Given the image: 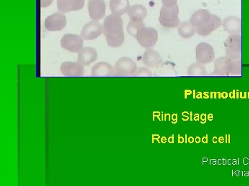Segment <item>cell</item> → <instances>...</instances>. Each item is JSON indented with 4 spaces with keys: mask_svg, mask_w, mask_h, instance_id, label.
Segmentation results:
<instances>
[{
    "mask_svg": "<svg viewBox=\"0 0 249 186\" xmlns=\"http://www.w3.org/2000/svg\"><path fill=\"white\" fill-rule=\"evenodd\" d=\"M236 60L237 59L231 58L228 56L218 58L214 63L213 75L226 76L233 74L240 68L238 62Z\"/></svg>",
    "mask_w": 249,
    "mask_h": 186,
    "instance_id": "4",
    "label": "cell"
},
{
    "mask_svg": "<svg viewBox=\"0 0 249 186\" xmlns=\"http://www.w3.org/2000/svg\"><path fill=\"white\" fill-rule=\"evenodd\" d=\"M109 6L113 14L121 16L128 12L130 4L129 0H111Z\"/></svg>",
    "mask_w": 249,
    "mask_h": 186,
    "instance_id": "20",
    "label": "cell"
},
{
    "mask_svg": "<svg viewBox=\"0 0 249 186\" xmlns=\"http://www.w3.org/2000/svg\"><path fill=\"white\" fill-rule=\"evenodd\" d=\"M226 54L232 59H238L241 53V37L238 35H231L225 41Z\"/></svg>",
    "mask_w": 249,
    "mask_h": 186,
    "instance_id": "12",
    "label": "cell"
},
{
    "mask_svg": "<svg viewBox=\"0 0 249 186\" xmlns=\"http://www.w3.org/2000/svg\"><path fill=\"white\" fill-rule=\"evenodd\" d=\"M189 22L200 36L210 35L222 25L220 17L206 9L196 11L192 15Z\"/></svg>",
    "mask_w": 249,
    "mask_h": 186,
    "instance_id": "1",
    "label": "cell"
},
{
    "mask_svg": "<svg viewBox=\"0 0 249 186\" xmlns=\"http://www.w3.org/2000/svg\"><path fill=\"white\" fill-rule=\"evenodd\" d=\"M139 45L143 48H153L158 41V32L152 27L142 28L135 37Z\"/></svg>",
    "mask_w": 249,
    "mask_h": 186,
    "instance_id": "5",
    "label": "cell"
},
{
    "mask_svg": "<svg viewBox=\"0 0 249 186\" xmlns=\"http://www.w3.org/2000/svg\"><path fill=\"white\" fill-rule=\"evenodd\" d=\"M53 0H40L41 8L49 7L53 3Z\"/></svg>",
    "mask_w": 249,
    "mask_h": 186,
    "instance_id": "26",
    "label": "cell"
},
{
    "mask_svg": "<svg viewBox=\"0 0 249 186\" xmlns=\"http://www.w3.org/2000/svg\"><path fill=\"white\" fill-rule=\"evenodd\" d=\"M98 53L96 49L91 47L83 48L78 53V62L83 66H89L97 59Z\"/></svg>",
    "mask_w": 249,
    "mask_h": 186,
    "instance_id": "15",
    "label": "cell"
},
{
    "mask_svg": "<svg viewBox=\"0 0 249 186\" xmlns=\"http://www.w3.org/2000/svg\"><path fill=\"white\" fill-rule=\"evenodd\" d=\"M115 76H134L137 69V63L128 57H123L116 62L115 66Z\"/></svg>",
    "mask_w": 249,
    "mask_h": 186,
    "instance_id": "6",
    "label": "cell"
},
{
    "mask_svg": "<svg viewBox=\"0 0 249 186\" xmlns=\"http://www.w3.org/2000/svg\"><path fill=\"white\" fill-rule=\"evenodd\" d=\"M187 73L189 76H205L207 75L204 65L199 62L192 63L191 66L188 67Z\"/></svg>",
    "mask_w": 249,
    "mask_h": 186,
    "instance_id": "22",
    "label": "cell"
},
{
    "mask_svg": "<svg viewBox=\"0 0 249 186\" xmlns=\"http://www.w3.org/2000/svg\"><path fill=\"white\" fill-rule=\"evenodd\" d=\"M91 76L93 77L115 76V69L110 63L107 62H100L95 65L91 69Z\"/></svg>",
    "mask_w": 249,
    "mask_h": 186,
    "instance_id": "16",
    "label": "cell"
},
{
    "mask_svg": "<svg viewBox=\"0 0 249 186\" xmlns=\"http://www.w3.org/2000/svg\"><path fill=\"white\" fill-rule=\"evenodd\" d=\"M152 71L147 67H139L134 73V77H151Z\"/></svg>",
    "mask_w": 249,
    "mask_h": 186,
    "instance_id": "24",
    "label": "cell"
},
{
    "mask_svg": "<svg viewBox=\"0 0 249 186\" xmlns=\"http://www.w3.org/2000/svg\"><path fill=\"white\" fill-rule=\"evenodd\" d=\"M142 62L149 68H155L158 66L161 62V58L160 54L152 49H147L142 56Z\"/></svg>",
    "mask_w": 249,
    "mask_h": 186,
    "instance_id": "19",
    "label": "cell"
},
{
    "mask_svg": "<svg viewBox=\"0 0 249 186\" xmlns=\"http://www.w3.org/2000/svg\"><path fill=\"white\" fill-rule=\"evenodd\" d=\"M224 31L231 35H238L241 30V21L239 18L230 16L222 22Z\"/></svg>",
    "mask_w": 249,
    "mask_h": 186,
    "instance_id": "17",
    "label": "cell"
},
{
    "mask_svg": "<svg viewBox=\"0 0 249 186\" xmlns=\"http://www.w3.org/2000/svg\"><path fill=\"white\" fill-rule=\"evenodd\" d=\"M103 34L106 36L108 45L117 48L123 45L124 34L123 29V19L120 16L111 14L106 17L103 24Z\"/></svg>",
    "mask_w": 249,
    "mask_h": 186,
    "instance_id": "2",
    "label": "cell"
},
{
    "mask_svg": "<svg viewBox=\"0 0 249 186\" xmlns=\"http://www.w3.org/2000/svg\"><path fill=\"white\" fill-rule=\"evenodd\" d=\"M196 62L203 65L208 64L214 61L215 53L212 46L206 42H201L196 49Z\"/></svg>",
    "mask_w": 249,
    "mask_h": 186,
    "instance_id": "7",
    "label": "cell"
},
{
    "mask_svg": "<svg viewBox=\"0 0 249 186\" xmlns=\"http://www.w3.org/2000/svg\"><path fill=\"white\" fill-rule=\"evenodd\" d=\"M179 8L178 5L168 7L163 6L160 10L159 22L163 27L166 28H177L180 25Z\"/></svg>",
    "mask_w": 249,
    "mask_h": 186,
    "instance_id": "3",
    "label": "cell"
},
{
    "mask_svg": "<svg viewBox=\"0 0 249 186\" xmlns=\"http://www.w3.org/2000/svg\"><path fill=\"white\" fill-rule=\"evenodd\" d=\"M83 44L84 41L81 36L75 34H66L60 41L62 48L71 53H79L83 48Z\"/></svg>",
    "mask_w": 249,
    "mask_h": 186,
    "instance_id": "8",
    "label": "cell"
},
{
    "mask_svg": "<svg viewBox=\"0 0 249 186\" xmlns=\"http://www.w3.org/2000/svg\"><path fill=\"white\" fill-rule=\"evenodd\" d=\"M67 19L61 12L54 13L46 18L45 27L47 30L56 32L63 30L66 27Z\"/></svg>",
    "mask_w": 249,
    "mask_h": 186,
    "instance_id": "9",
    "label": "cell"
},
{
    "mask_svg": "<svg viewBox=\"0 0 249 186\" xmlns=\"http://www.w3.org/2000/svg\"><path fill=\"white\" fill-rule=\"evenodd\" d=\"M178 32L183 38L190 39L196 33V30L190 22H183L178 26Z\"/></svg>",
    "mask_w": 249,
    "mask_h": 186,
    "instance_id": "21",
    "label": "cell"
},
{
    "mask_svg": "<svg viewBox=\"0 0 249 186\" xmlns=\"http://www.w3.org/2000/svg\"><path fill=\"white\" fill-rule=\"evenodd\" d=\"M103 27L98 21L92 20L85 24L82 29L80 36L85 40H94L102 35Z\"/></svg>",
    "mask_w": 249,
    "mask_h": 186,
    "instance_id": "10",
    "label": "cell"
},
{
    "mask_svg": "<svg viewBox=\"0 0 249 186\" xmlns=\"http://www.w3.org/2000/svg\"><path fill=\"white\" fill-rule=\"evenodd\" d=\"M144 27H145V25L143 22H133V21H130L129 22L128 25H127V31L129 35L135 37L139 31L142 28Z\"/></svg>",
    "mask_w": 249,
    "mask_h": 186,
    "instance_id": "23",
    "label": "cell"
},
{
    "mask_svg": "<svg viewBox=\"0 0 249 186\" xmlns=\"http://www.w3.org/2000/svg\"><path fill=\"white\" fill-rule=\"evenodd\" d=\"M60 71L66 77H80L84 73V66L79 62H65L60 66Z\"/></svg>",
    "mask_w": 249,
    "mask_h": 186,
    "instance_id": "13",
    "label": "cell"
},
{
    "mask_svg": "<svg viewBox=\"0 0 249 186\" xmlns=\"http://www.w3.org/2000/svg\"><path fill=\"white\" fill-rule=\"evenodd\" d=\"M127 14L130 21L143 22L144 19L147 17V10L142 5H134L130 6Z\"/></svg>",
    "mask_w": 249,
    "mask_h": 186,
    "instance_id": "18",
    "label": "cell"
},
{
    "mask_svg": "<svg viewBox=\"0 0 249 186\" xmlns=\"http://www.w3.org/2000/svg\"><path fill=\"white\" fill-rule=\"evenodd\" d=\"M162 4L164 6L171 7L178 4V0H161Z\"/></svg>",
    "mask_w": 249,
    "mask_h": 186,
    "instance_id": "25",
    "label": "cell"
},
{
    "mask_svg": "<svg viewBox=\"0 0 249 186\" xmlns=\"http://www.w3.org/2000/svg\"><path fill=\"white\" fill-rule=\"evenodd\" d=\"M88 9L92 20H101L106 16V4L104 0H89Z\"/></svg>",
    "mask_w": 249,
    "mask_h": 186,
    "instance_id": "11",
    "label": "cell"
},
{
    "mask_svg": "<svg viewBox=\"0 0 249 186\" xmlns=\"http://www.w3.org/2000/svg\"><path fill=\"white\" fill-rule=\"evenodd\" d=\"M85 0H58V9L62 14L78 11L83 9Z\"/></svg>",
    "mask_w": 249,
    "mask_h": 186,
    "instance_id": "14",
    "label": "cell"
}]
</instances>
